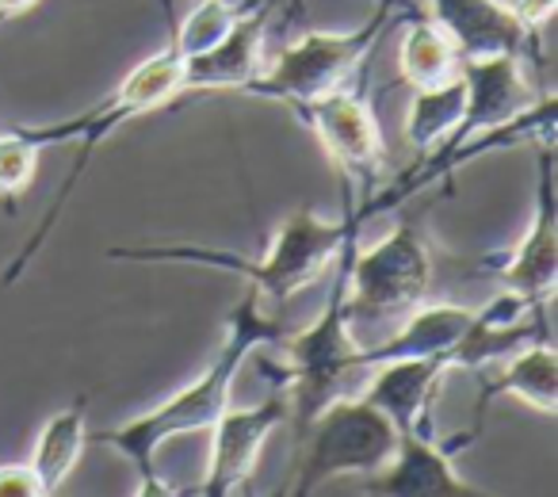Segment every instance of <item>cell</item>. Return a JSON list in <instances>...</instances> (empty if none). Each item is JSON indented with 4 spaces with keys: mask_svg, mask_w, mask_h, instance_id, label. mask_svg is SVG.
Here are the masks:
<instances>
[{
    "mask_svg": "<svg viewBox=\"0 0 558 497\" xmlns=\"http://www.w3.org/2000/svg\"><path fill=\"white\" fill-rule=\"evenodd\" d=\"M288 334L291 329L283 326V322L264 311V299L245 288V295L238 299V306H233L230 318H226L222 344H218L210 364L203 367L192 383H184V387L172 398H165L161 405L123 421V425L88 433V440L119 451V456L138 471V494H172V486H165V482L157 478V456H161V448L169 440H177V436L207 433L218 421V413L230 405L233 383H238L245 360L253 356L260 344H279Z\"/></svg>",
    "mask_w": 558,
    "mask_h": 497,
    "instance_id": "obj_1",
    "label": "cell"
},
{
    "mask_svg": "<svg viewBox=\"0 0 558 497\" xmlns=\"http://www.w3.org/2000/svg\"><path fill=\"white\" fill-rule=\"evenodd\" d=\"M367 218L356 207H349L341 218H322L311 207L291 210L279 222L271 245L260 257H245L238 248H215V245H192V241H149V245H111V260H134V265H195V268H218L245 280L248 291L268 303H291L303 288L318 283L333 268L344 248L356 245L360 230Z\"/></svg>",
    "mask_w": 558,
    "mask_h": 497,
    "instance_id": "obj_2",
    "label": "cell"
},
{
    "mask_svg": "<svg viewBox=\"0 0 558 497\" xmlns=\"http://www.w3.org/2000/svg\"><path fill=\"white\" fill-rule=\"evenodd\" d=\"M180 93H184V58H180V50L172 47V35H169V43H165L157 54H149L146 62L134 65V70L126 73V77L119 81V85L111 88V93L104 96L100 104L85 108L81 116L62 119V123L16 126V131L24 134V138L32 142L35 149L77 146V165L70 169L65 184L54 192V199H50L43 222L35 226L32 238L24 241V248H20L16 257H12V265L4 268V276H0V288H12V283H20L27 268L35 265V257H39L43 245H47L50 233H54L58 218H62L65 207H70L73 192H77L81 180H85V172H88V165H93L96 149H100L104 142L111 138V134L123 131L126 123H134V119H142V116H149V111L172 104Z\"/></svg>",
    "mask_w": 558,
    "mask_h": 497,
    "instance_id": "obj_3",
    "label": "cell"
},
{
    "mask_svg": "<svg viewBox=\"0 0 558 497\" xmlns=\"http://www.w3.org/2000/svg\"><path fill=\"white\" fill-rule=\"evenodd\" d=\"M356 245L344 248V260L337 268L333 291L326 299V311L303 329H291L283 337V352H288V372L279 375V387L288 390L291 405V425L295 436L306 433L314 417L326 410L333 398L356 395L360 383L367 379V372L360 367V349L356 329L349 322V303H344V265H349V253Z\"/></svg>",
    "mask_w": 558,
    "mask_h": 497,
    "instance_id": "obj_4",
    "label": "cell"
},
{
    "mask_svg": "<svg viewBox=\"0 0 558 497\" xmlns=\"http://www.w3.org/2000/svg\"><path fill=\"white\" fill-rule=\"evenodd\" d=\"M398 9H405V0H379L375 12L360 27L299 35L291 47L279 50L276 62L256 70V77L241 85V96L299 108V104L322 100V96L352 85L360 77V70L367 65V58L375 54L379 39L387 35Z\"/></svg>",
    "mask_w": 558,
    "mask_h": 497,
    "instance_id": "obj_5",
    "label": "cell"
},
{
    "mask_svg": "<svg viewBox=\"0 0 558 497\" xmlns=\"http://www.w3.org/2000/svg\"><path fill=\"white\" fill-rule=\"evenodd\" d=\"M398 428L383 410L360 395L333 398L318 417L295 436V474L283 494L306 497L333 478H367L398 448Z\"/></svg>",
    "mask_w": 558,
    "mask_h": 497,
    "instance_id": "obj_6",
    "label": "cell"
},
{
    "mask_svg": "<svg viewBox=\"0 0 558 497\" xmlns=\"http://www.w3.org/2000/svg\"><path fill=\"white\" fill-rule=\"evenodd\" d=\"M433 272L436 260L428 238L410 218L364 253L352 248L349 265H344V295H349L344 303H349L352 329L410 314L417 303H425Z\"/></svg>",
    "mask_w": 558,
    "mask_h": 497,
    "instance_id": "obj_7",
    "label": "cell"
},
{
    "mask_svg": "<svg viewBox=\"0 0 558 497\" xmlns=\"http://www.w3.org/2000/svg\"><path fill=\"white\" fill-rule=\"evenodd\" d=\"M299 119L314 131L326 157L364 187V199L379 187L383 165H387V146H383L379 119L367 104L364 85H344L322 100L299 104Z\"/></svg>",
    "mask_w": 558,
    "mask_h": 497,
    "instance_id": "obj_8",
    "label": "cell"
},
{
    "mask_svg": "<svg viewBox=\"0 0 558 497\" xmlns=\"http://www.w3.org/2000/svg\"><path fill=\"white\" fill-rule=\"evenodd\" d=\"M501 291L524 303L547 306L558 288V195H555V142L535 146V215L501 268H486Z\"/></svg>",
    "mask_w": 558,
    "mask_h": 497,
    "instance_id": "obj_9",
    "label": "cell"
},
{
    "mask_svg": "<svg viewBox=\"0 0 558 497\" xmlns=\"http://www.w3.org/2000/svg\"><path fill=\"white\" fill-rule=\"evenodd\" d=\"M291 405L288 390L279 387L264 398L260 405H245V410H230L226 405L218 421L210 425V451H207V471H203L195 494L203 497H233L248 486L256 463H260V448L288 425Z\"/></svg>",
    "mask_w": 558,
    "mask_h": 497,
    "instance_id": "obj_10",
    "label": "cell"
},
{
    "mask_svg": "<svg viewBox=\"0 0 558 497\" xmlns=\"http://www.w3.org/2000/svg\"><path fill=\"white\" fill-rule=\"evenodd\" d=\"M478 433H456L451 440L405 433L398 436V448L375 474L360 482L364 494L379 497H486L474 482L456 471V456Z\"/></svg>",
    "mask_w": 558,
    "mask_h": 497,
    "instance_id": "obj_11",
    "label": "cell"
},
{
    "mask_svg": "<svg viewBox=\"0 0 558 497\" xmlns=\"http://www.w3.org/2000/svg\"><path fill=\"white\" fill-rule=\"evenodd\" d=\"M466 81V104L459 126L440 142V146H459L471 142L474 134L505 126L509 119H517L520 111H527L539 93L532 85L524 54H494V58H466L459 65Z\"/></svg>",
    "mask_w": 558,
    "mask_h": 497,
    "instance_id": "obj_12",
    "label": "cell"
},
{
    "mask_svg": "<svg viewBox=\"0 0 558 497\" xmlns=\"http://www.w3.org/2000/svg\"><path fill=\"white\" fill-rule=\"evenodd\" d=\"M451 360L448 356H405V360H383L367 372L356 395L372 402L390 417L398 433L436 436L433 410L440 383L448 379Z\"/></svg>",
    "mask_w": 558,
    "mask_h": 497,
    "instance_id": "obj_13",
    "label": "cell"
},
{
    "mask_svg": "<svg viewBox=\"0 0 558 497\" xmlns=\"http://www.w3.org/2000/svg\"><path fill=\"white\" fill-rule=\"evenodd\" d=\"M271 12H276V0H253L248 9H238L233 27L215 47L184 58V93H241V85L260 70Z\"/></svg>",
    "mask_w": 558,
    "mask_h": 497,
    "instance_id": "obj_14",
    "label": "cell"
},
{
    "mask_svg": "<svg viewBox=\"0 0 558 497\" xmlns=\"http://www.w3.org/2000/svg\"><path fill=\"white\" fill-rule=\"evenodd\" d=\"M436 24L451 35L459 58L532 54L539 58V39L527 35L509 0H428Z\"/></svg>",
    "mask_w": 558,
    "mask_h": 497,
    "instance_id": "obj_15",
    "label": "cell"
},
{
    "mask_svg": "<svg viewBox=\"0 0 558 497\" xmlns=\"http://www.w3.org/2000/svg\"><path fill=\"white\" fill-rule=\"evenodd\" d=\"M494 398H517L527 410L555 417L558 413V356L550 341H535L527 349L512 352L509 360L494 364V375L482 383L478 405H474V433L486 421V410Z\"/></svg>",
    "mask_w": 558,
    "mask_h": 497,
    "instance_id": "obj_16",
    "label": "cell"
},
{
    "mask_svg": "<svg viewBox=\"0 0 558 497\" xmlns=\"http://www.w3.org/2000/svg\"><path fill=\"white\" fill-rule=\"evenodd\" d=\"M471 306L459 303H417L402 318V326L387 341L360 349V367L372 372L383 360H405V356H451L471 326Z\"/></svg>",
    "mask_w": 558,
    "mask_h": 497,
    "instance_id": "obj_17",
    "label": "cell"
},
{
    "mask_svg": "<svg viewBox=\"0 0 558 497\" xmlns=\"http://www.w3.org/2000/svg\"><path fill=\"white\" fill-rule=\"evenodd\" d=\"M88 398L77 395L70 405H62L58 413H50L43 425L39 440L32 448V471L43 482V497H54L65 489L70 474L77 471L81 456L88 448Z\"/></svg>",
    "mask_w": 558,
    "mask_h": 497,
    "instance_id": "obj_18",
    "label": "cell"
},
{
    "mask_svg": "<svg viewBox=\"0 0 558 497\" xmlns=\"http://www.w3.org/2000/svg\"><path fill=\"white\" fill-rule=\"evenodd\" d=\"M459 65L463 58H459L451 35L436 20L413 16L402 35V47H398V77L410 88H433L456 77Z\"/></svg>",
    "mask_w": 558,
    "mask_h": 497,
    "instance_id": "obj_19",
    "label": "cell"
},
{
    "mask_svg": "<svg viewBox=\"0 0 558 497\" xmlns=\"http://www.w3.org/2000/svg\"><path fill=\"white\" fill-rule=\"evenodd\" d=\"M463 104H466V81L463 73H456L451 81L433 88H413V100L405 108V142H410L417 154L436 149L463 119Z\"/></svg>",
    "mask_w": 558,
    "mask_h": 497,
    "instance_id": "obj_20",
    "label": "cell"
},
{
    "mask_svg": "<svg viewBox=\"0 0 558 497\" xmlns=\"http://www.w3.org/2000/svg\"><path fill=\"white\" fill-rule=\"evenodd\" d=\"M233 20H238V9H233L230 0H195L192 12L169 27L172 47L180 50V58L203 54V50H210L230 32Z\"/></svg>",
    "mask_w": 558,
    "mask_h": 497,
    "instance_id": "obj_21",
    "label": "cell"
},
{
    "mask_svg": "<svg viewBox=\"0 0 558 497\" xmlns=\"http://www.w3.org/2000/svg\"><path fill=\"white\" fill-rule=\"evenodd\" d=\"M39 172V149L20 131H0V203L16 207Z\"/></svg>",
    "mask_w": 558,
    "mask_h": 497,
    "instance_id": "obj_22",
    "label": "cell"
},
{
    "mask_svg": "<svg viewBox=\"0 0 558 497\" xmlns=\"http://www.w3.org/2000/svg\"><path fill=\"white\" fill-rule=\"evenodd\" d=\"M0 497H43V482L32 463H0Z\"/></svg>",
    "mask_w": 558,
    "mask_h": 497,
    "instance_id": "obj_23",
    "label": "cell"
},
{
    "mask_svg": "<svg viewBox=\"0 0 558 497\" xmlns=\"http://www.w3.org/2000/svg\"><path fill=\"white\" fill-rule=\"evenodd\" d=\"M509 4L517 9L520 24L527 27L532 39H539V32L550 24V16H555V9H558V0H509Z\"/></svg>",
    "mask_w": 558,
    "mask_h": 497,
    "instance_id": "obj_24",
    "label": "cell"
},
{
    "mask_svg": "<svg viewBox=\"0 0 558 497\" xmlns=\"http://www.w3.org/2000/svg\"><path fill=\"white\" fill-rule=\"evenodd\" d=\"M39 0H0V27L9 24V20H20L24 12H32Z\"/></svg>",
    "mask_w": 558,
    "mask_h": 497,
    "instance_id": "obj_25",
    "label": "cell"
},
{
    "mask_svg": "<svg viewBox=\"0 0 558 497\" xmlns=\"http://www.w3.org/2000/svg\"><path fill=\"white\" fill-rule=\"evenodd\" d=\"M303 4H306V0H283V12H288V16H299V12H303Z\"/></svg>",
    "mask_w": 558,
    "mask_h": 497,
    "instance_id": "obj_26",
    "label": "cell"
}]
</instances>
